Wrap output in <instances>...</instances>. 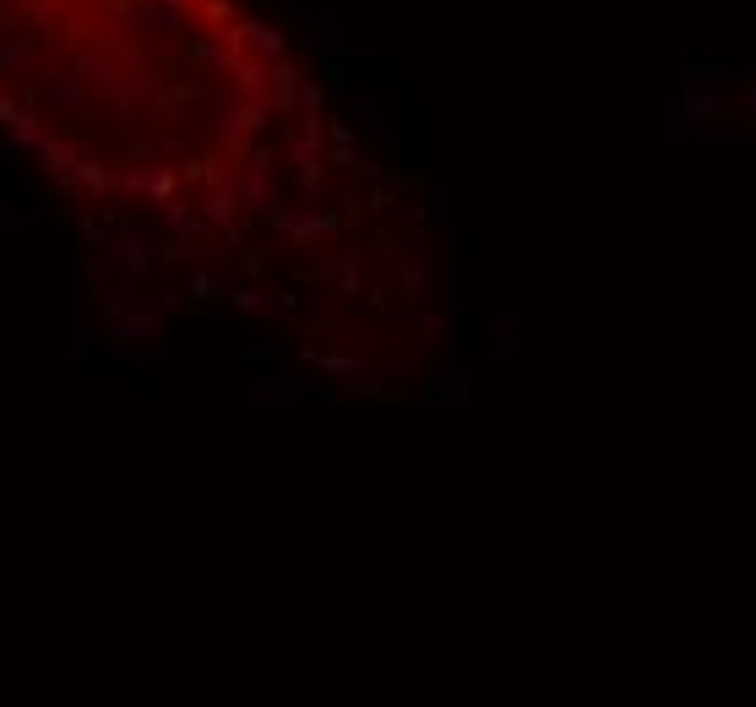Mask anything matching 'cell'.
I'll return each instance as SVG.
<instances>
[{
    "instance_id": "obj_1",
    "label": "cell",
    "mask_w": 756,
    "mask_h": 707,
    "mask_svg": "<svg viewBox=\"0 0 756 707\" xmlns=\"http://www.w3.org/2000/svg\"><path fill=\"white\" fill-rule=\"evenodd\" d=\"M691 115H697L702 126H718V120H724V98H702V93H691Z\"/></svg>"
}]
</instances>
